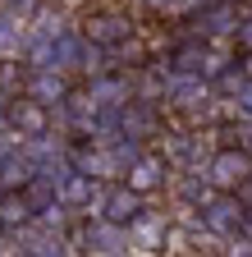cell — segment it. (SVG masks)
Instances as JSON below:
<instances>
[{"instance_id":"25","label":"cell","mask_w":252,"mask_h":257,"mask_svg":"<svg viewBox=\"0 0 252 257\" xmlns=\"http://www.w3.org/2000/svg\"><path fill=\"white\" fill-rule=\"evenodd\" d=\"M0 193H5V184H0Z\"/></svg>"},{"instance_id":"21","label":"cell","mask_w":252,"mask_h":257,"mask_svg":"<svg viewBox=\"0 0 252 257\" xmlns=\"http://www.w3.org/2000/svg\"><path fill=\"white\" fill-rule=\"evenodd\" d=\"M234 106H238L243 115H252V78H247V83H243V87L234 92Z\"/></svg>"},{"instance_id":"11","label":"cell","mask_w":252,"mask_h":257,"mask_svg":"<svg viewBox=\"0 0 252 257\" xmlns=\"http://www.w3.org/2000/svg\"><path fill=\"white\" fill-rule=\"evenodd\" d=\"M161 106H147V101H129V106H119V134H129V138H142L151 143L156 134H161Z\"/></svg>"},{"instance_id":"24","label":"cell","mask_w":252,"mask_h":257,"mask_svg":"<svg viewBox=\"0 0 252 257\" xmlns=\"http://www.w3.org/2000/svg\"><path fill=\"white\" fill-rule=\"evenodd\" d=\"M238 147H243V152H247V156H252V134H247V138H243V143H238Z\"/></svg>"},{"instance_id":"7","label":"cell","mask_w":252,"mask_h":257,"mask_svg":"<svg viewBox=\"0 0 252 257\" xmlns=\"http://www.w3.org/2000/svg\"><path fill=\"white\" fill-rule=\"evenodd\" d=\"M124 184L138 188L142 198H151V193H161V188L170 184V161H165L161 152H142L133 166L124 170Z\"/></svg>"},{"instance_id":"20","label":"cell","mask_w":252,"mask_h":257,"mask_svg":"<svg viewBox=\"0 0 252 257\" xmlns=\"http://www.w3.org/2000/svg\"><path fill=\"white\" fill-rule=\"evenodd\" d=\"M0 5H5V10H14V14H19L23 23H28V14H33V10L42 5V0H0Z\"/></svg>"},{"instance_id":"19","label":"cell","mask_w":252,"mask_h":257,"mask_svg":"<svg viewBox=\"0 0 252 257\" xmlns=\"http://www.w3.org/2000/svg\"><path fill=\"white\" fill-rule=\"evenodd\" d=\"M234 46H238V55H247V51H252V10H238V23H234Z\"/></svg>"},{"instance_id":"15","label":"cell","mask_w":252,"mask_h":257,"mask_svg":"<svg viewBox=\"0 0 252 257\" xmlns=\"http://www.w3.org/2000/svg\"><path fill=\"white\" fill-rule=\"evenodd\" d=\"M83 46H87V37H83L78 28L55 32V69H60V74H78V64H83Z\"/></svg>"},{"instance_id":"17","label":"cell","mask_w":252,"mask_h":257,"mask_svg":"<svg viewBox=\"0 0 252 257\" xmlns=\"http://www.w3.org/2000/svg\"><path fill=\"white\" fill-rule=\"evenodd\" d=\"M28 28H33V32H46V37H55V32H65V28H69V14L42 0V5L28 14Z\"/></svg>"},{"instance_id":"10","label":"cell","mask_w":252,"mask_h":257,"mask_svg":"<svg viewBox=\"0 0 252 257\" xmlns=\"http://www.w3.org/2000/svg\"><path fill=\"white\" fill-rule=\"evenodd\" d=\"M170 193H174V211H197L206 198H211V179H206V170H174V179H170Z\"/></svg>"},{"instance_id":"1","label":"cell","mask_w":252,"mask_h":257,"mask_svg":"<svg viewBox=\"0 0 252 257\" xmlns=\"http://www.w3.org/2000/svg\"><path fill=\"white\" fill-rule=\"evenodd\" d=\"M247 170H252V156H247L238 143H220V147L211 152V161H206V179H211L215 193H234Z\"/></svg>"},{"instance_id":"16","label":"cell","mask_w":252,"mask_h":257,"mask_svg":"<svg viewBox=\"0 0 252 257\" xmlns=\"http://www.w3.org/2000/svg\"><path fill=\"white\" fill-rule=\"evenodd\" d=\"M23 32H28V23L14 10L0 5V55H19L23 51Z\"/></svg>"},{"instance_id":"6","label":"cell","mask_w":252,"mask_h":257,"mask_svg":"<svg viewBox=\"0 0 252 257\" xmlns=\"http://www.w3.org/2000/svg\"><path fill=\"white\" fill-rule=\"evenodd\" d=\"M83 87L92 92V101H97V106L119 110V106L133 101V69H106V74H92Z\"/></svg>"},{"instance_id":"5","label":"cell","mask_w":252,"mask_h":257,"mask_svg":"<svg viewBox=\"0 0 252 257\" xmlns=\"http://www.w3.org/2000/svg\"><path fill=\"white\" fill-rule=\"evenodd\" d=\"M165 225L170 216L156 211V207H142L124 230H129V252H165Z\"/></svg>"},{"instance_id":"4","label":"cell","mask_w":252,"mask_h":257,"mask_svg":"<svg viewBox=\"0 0 252 257\" xmlns=\"http://www.w3.org/2000/svg\"><path fill=\"white\" fill-rule=\"evenodd\" d=\"M83 230V252H97V257H110V252H129V230L106 216H87L78 220Z\"/></svg>"},{"instance_id":"2","label":"cell","mask_w":252,"mask_h":257,"mask_svg":"<svg viewBox=\"0 0 252 257\" xmlns=\"http://www.w3.org/2000/svg\"><path fill=\"white\" fill-rule=\"evenodd\" d=\"M133 28H138L133 14H129V10H115V5H106V10H87L83 23H78V32H83L87 42H97V46H115V42H124Z\"/></svg>"},{"instance_id":"12","label":"cell","mask_w":252,"mask_h":257,"mask_svg":"<svg viewBox=\"0 0 252 257\" xmlns=\"http://www.w3.org/2000/svg\"><path fill=\"white\" fill-rule=\"evenodd\" d=\"M97 188H101V179H92L87 170H78L74 161L65 166V175H60V202H65L74 216H83V207L97 198Z\"/></svg>"},{"instance_id":"13","label":"cell","mask_w":252,"mask_h":257,"mask_svg":"<svg viewBox=\"0 0 252 257\" xmlns=\"http://www.w3.org/2000/svg\"><path fill=\"white\" fill-rule=\"evenodd\" d=\"M10 124L19 128L23 138H33V134H46V128H55V119H51V106L33 101V96H23V92L10 101Z\"/></svg>"},{"instance_id":"23","label":"cell","mask_w":252,"mask_h":257,"mask_svg":"<svg viewBox=\"0 0 252 257\" xmlns=\"http://www.w3.org/2000/svg\"><path fill=\"white\" fill-rule=\"evenodd\" d=\"M10 101H14V96H10L5 87H0V124H5V119H10Z\"/></svg>"},{"instance_id":"9","label":"cell","mask_w":252,"mask_h":257,"mask_svg":"<svg viewBox=\"0 0 252 257\" xmlns=\"http://www.w3.org/2000/svg\"><path fill=\"white\" fill-rule=\"evenodd\" d=\"M142 207H147V198H142L138 188H129L124 179H110V184H106V198H101V216H106V220L129 225Z\"/></svg>"},{"instance_id":"22","label":"cell","mask_w":252,"mask_h":257,"mask_svg":"<svg viewBox=\"0 0 252 257\" xmlns=\"http://www.w3.org/2000/svg\"><path fill=\"white\" fill-rule=\"evenodd\" d=\"M234 193H238V202H243V207H252V170L243 175V184H238Z\"/></svg>"},{"instance_id":"8","label":"cell","mask_w":252,"mask_h":257,"mask_svg":"<svg viewBox=\"0 0 252 257\" xmlns=\"http://www.w3.org/2000/svg\"><path fill=\"white\" fill-rule=\"evenodd\" d=\"M23 96H33V101L55 110L69 96V74H60V69H28L23 74Z\"/></svg>"},{"instance_id":"3","label":"cell","mask_w":252,"mask_h":257,"mask_svg":"<svg viewBox=\"0 0 252 257\" xmlns=\"http://www.w3.org/2000/svg\"><path fill=\"white\" fill-rule=\"evenodd\" d=\"M197 220L206 225V234H215L220 243H225L229 234H238V225H243V202H238V193H211V198L197 207Z\"/></svg>"},{"instance_id":"14","label":"cell","mask_w":252,"mask_h":257,"mask_svg":"<svg viewBox=\"0 0 252 257\" xmlns=\"http://www.w3.org/2000/svg\"><path fill=\"white\" fill-rule=\"evenodd\" d=\"M33 216H37V211H33V202H28L23 188H5V193H0V234L23 230Z\"/></svg>"},{"instance_id":"18","label":"cell","mask_w":252,"mask_h":257,"mask_svg":"<svg viewBox=\"0 0 252 257\" xmlns=\"http://www.w3.org/2000/svg\"><path fill=\"white\" fill-rule=\"evenodd\" d=\"M142 10H151V14H165V19H188L202 0H138Z\"/></svg>"}]
</instances>
